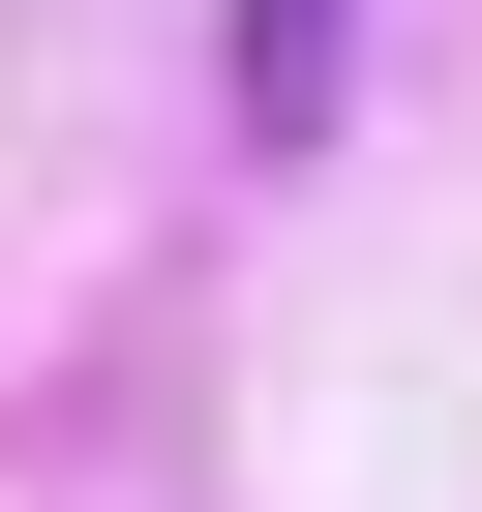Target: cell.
<instances>
[{"instance_id": "6da1fadb", "label": "cell", "mask_w": 482, "mask_h": 512, "mask_svg": "<svg viewBox=\"0 0 482 512\" xmlns=\"http://www.w3.org/2000/svg\"><path fill=\"white\" fill-rule=\"evenodd\" d=\"M332 61H362V0H241V121H332Z\"/></svg>"}]
</instances>
